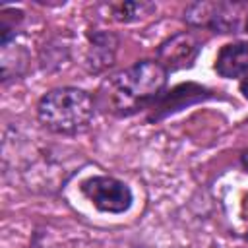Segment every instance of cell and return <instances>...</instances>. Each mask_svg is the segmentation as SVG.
Wrapping results in <instances>:
<instances>
[{
	"mask_svg": "<svg viewBox=\"0 0 248 248\" xmlns=\"http://www.w3.org/2000/svg\"><path fill=\"white\" fill-rule=\"evenodd\" d=\"M97 112L95 93L76 85L52 87L45 91L35 105V116L41 128L64 138H76L89 132Z\"/></svg>",
	"mask_w": 248,
	"mask_h": 248,
	"instance_id": "cell-2",
	"label": "cell"
},
{
	"mask_svg": "<svg viewBox=\"0 0 248 248\" xmlns=\"http://www.w3.org/2000/svg\"><path fill=\"white\" fill-rule=\"evenodd\" d=\"M78 190L99 213L124 215L134 205L132 186L110 174H91L79 182Z\"/></svg>",
	"mask_w": 248,
	"mask_h": 248,
	"instance_id": "cell-4",
	"label": "cell"
},
{
	"mask_svg": "<svg viewBox=\"0 0 248 248\" xmlns=\"http://www.w3.org/2000/svg\"><path fill=\"white\" fill-rule=\"evenodd\" d=\"M246 240H248V231H246Z\"/></svg>",
	"mask_w": 248,
	"mask_h": 248,
	"instance_id": "cell-13",
	"label": "cell"
},
{
	"mask_svg": "<svg viewBox=\"0 0 248 248\" xmlns=\"http://www.w3.org/2000/svg\"><path fill=\"white\" fill-rule=\"evenodd\" d=\"M238 93H240V97H242L244 101H248V76L238 81Z\"/></svg>",
	"mask_w": 248,
	"mask_h": 248,
	"instance_id": "cell-12",
	"label": "cell"
},
{
	"mask_svg": "<svg viewBox=\"0 0 248 248\" xmlns=\"http://www.w3.org/2000/svg\"><path fill=\"white\" fill-rule=\"evenodd\" d=\"M182 21L190 29L215 35H244L248 33V2H190L184 8Z\"/></svg>",
	"mask_w": 248,
	"mask_h": 248,
	"instance_id": "cell-3",
	"label": "cell"
},
{
	"mask_svg": "<svg viewBox=\"0 0 248 248\" xmlns=\"http://www.w3.org/2000/svg\"><path fill=\"white\" fill-rule=\"evenodd\" d=\"M203 43L196 37V33L192 31H178L170 37H167L155 50V58L169 70V74L172 72H180V70H190L194 68Z\"/></svg>",
	"mask_w": 248,
	"mask_h": 248,
	"instance_id": "cell-6",
	"label": "cell"
},
{
	"mask_svg": "<svg viewBox=\"0 0 248 248\" xmlns=\"http://www.w3.org/2000/svg\"><path fill=\"white\" fill-rule=\"evenodd\" d=\"M213 72L223 79H244L248 76V39L225 43L215 54Z\"/></svg>",
	"mask_w": 248,
	"mask_h": 248,
	"instance_id": "cell-8",
	"label": "cell"
},
{
	"mask_svg": "<svg viewBox=\"0 0 248 248\" xmlns=\"http://www.w3.org/2000/svg\"><path fill=\"white\" fill-rule=\"evenodd\" d=\"M87 46L83 56V66L87 74L101 76L107 70H110L116 62V52L120 46V37L114 31L107 29H89L87 35Z\"/></svg>",
	"mask_w": 248,
	"mask_h": 248,
	"instance_id": "cell-7",
	"label": "cell"
},
{
	"mask_svg": "<svg viewBox=\"0 0 248 248\" xmlns=\"http://www.w3.org/2000/svg\"><path fill=\"white\" fill-rule=\"evenodd\" d=\"M238 165H240V169L248 174V147L240 151V155H238Z\"/></svg>",
	"mask_w": 248,
	"mask_h": 248,
	"instance_id": "cell-11",
	"label": "cell"
},
{
	"mask_svg": "<svg viewBox=\"0 0 248 248\" xmlns=\"http://www.w3.org/2000/svg\"><path fill=\"white\" fill-rule=\"evenodd\" d=\"M169 70L157 58H141L103 78L95 91L97 108L112 118L149 112L169 87Z\"/></svg>",
	"mask_w": 248,
	"mask_h": 248,
	"instance_id": "cell-1",
	"label": "cell"
},
{
	"mask_svg": "<svg viewBox=\"0 0 248 248\" xmlns=\"http://www.w3.org/2000/svg\"><path fill=\"white\" fill-rule=\"evenodd\" d=\"M207 101H225L221 91L211 89L198 81H182L172 87H167V91L157 99V103L149 108L145 114L147 124H159L190 107L207 103Z\"/></svg>",
	"mask_w": 248,
	"mask_h": 248,
	"instance_id": "cell-5",
	"label": "cell"
},
{
	"mask_svg": "<svg viewBox=\"0 0 248 248\" xmlns=\"http://www.w3.org/2000/svg\"><path fill=\"white\" fill-rule=\"evenodd\" d=\"M155 4L151 2H120V4H110V14L112 19L118 23H134L140 21L143 16H149L155 12Z\"/></svg>",
	"mask_w": 248,
	"mask_h": 248,
	"instance_id": "cell-10",
	"label": "cell"
},
{
	"mask_svg": "<svg viewBox=\"0 0 248 248\" xmlns=\"http://www.w3.org/2000/svg\"><path fill=\"white\" fill-rule=\"evenodd\" d=\"M25 21V12L21 8L4 6L0 10V46H12L16 37L21 31V25Z\"/></svg>",
	"mask_w": 248,
	"mask_h": 248,
	"instance_id": "cell-9",
	"label": "cell"
}]
</instances>
